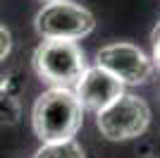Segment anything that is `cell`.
Here are the masks:
<instances>
[{
	"instance_id": "6da1fadb",
	"label": "cell",
	"mask_w": 160,
	"mask_h": 158,
	"mask_svg": "<svg viewBox=\"0 0 160 158\" xmlns=\"http://www.w3.org/2000/svg\"><path fill=\"white\" fill-rule=\"evenodd\" d=\"M31 122L36 137L43 144L74 139V134L81 129V122H84V108L79 105L72 89L50 86L33 103Z\"/></svg>"
},
{
	"instance_id": "7a4b0ae2",
	"label": "cell",
	"mask_w": 160,
	"mask_h": 158,
	"mask_svg": "<svg viewBox=\"0 0 160 158\" xmlns=\"http://www.w3.org/2000/svg\"><path fill=\"white\" fill-rule=\"evenodd\" d=\"M33 70L50 86L69 89L84 74L86 58L84 50L77 46V41L46 39L33 50Z\"/></svg>"
},
{
	"instance_id": "3957f363",
	"label": "cell",
	"mask_w": 160,
	"mask_h": 158,
	"mask_svg": "<svg viewBox=\"0 0 160 158\" xmlns=\"http://www.w3.org/2000/svg\"><path fill=\"white\" fill-rule=\"evenodd\" d=\"M96 125L100 134L110 141L141 137L151 125V108L143 98L134 93H122L100 113H96Z\"/></svg>"
},
{
	"instance_id": "277c9868",
	"label": "cell",
	"mask_w": 160,
	"mask_h": 158,
	"mask_svg": "<svg viewBox=\"0 0 160 158\" xmlns=\"http://www.w3.org/2000/svg\"><path fill=\"white\" fill-rule=\"evenodd\" d=\"M33 26L43 39L77 41L93 31L96 19L86 7L74 5L69 0H55L38 10Z\"/></svg>"
},
{
	"instance_id": "5b68a950",
	"label": "cell",
	"mask_w": 160,
	"mask_h": 158,
	"mask_svg": "<svg viewBox=\"0 0 160 158\" xmlns=\"http://www.w3.org/2000/svg\"><path fill=\"white\" fill-rule=\"evenodd\" d=\"M96 65L108 70V72L117 77L122 84H146L153 77V60L134 43H108L98 50L96 55Z\"/></svg>"
},
{
	"instance_id": "8992f818",
	"label": "cell",
	"mask_w": 160,
	"mask_h": 158,
	"mask_svg": "<svg viewBox=\"0 0 160 158\" xmlns=\"http://www.w3.org/2000/svg\"><path fill=\"white\" fill-rule=\"evenodd\" d=\"M122 93H124V84L98 65L86 67L79 82L74 84V96H77L79 105L91 113H100L115 98H120Z\"/></svg>"
},
{
	"instance_id": "52a82bcc",
	"label": "cell",
	"mask_w": 160,
	"mask_h": 158,
	"mask_svg": "<svg viewBox=\"0 0 160 158\" xmlns=\"http://www.w3.org/2000/svg\"><path fill=\"white\" fill-rule=\"evenodd\" d=\"M33 158H84V149H81L74 139H65V141H48L36 151Z\"/></svg>"
},
{
	"instance_id": "ba28073f",
	"label": "cell",
	"mask_w": 160,
	"mask_h": 158,
	"mask_svg": "<svg viewBox=\"0 0 160 158\" xmlns=\"http://www.w3.org/2000/svg\"><path fill=\"white\" fill-rule=\"evenodd\" d=\"M10 50H12V36H10V31L5 26L0 24V62L10 55Z\"/></svg>"
},
{
	"instance_id": "9c48e42d",
	"label": "cell",
	"mask_w": 160,
	"mask_h": 158,
	"mask_svg": "<svg viewBox=\"0 0 160 158\" xmlns=\"http://www.w3.org/2000/svg\"><path fill=\"white\" fill-rule=\"evenodd\" d=\"M151 41H153V55H151V60H153L155 70H160V22L155 24L153 34H151Z\"/></svg>"
},
{
	"instance_id": "30bf717a",
	"label": "cell",
	"mask_w": 160,
	"mask_h": 158,
	"mask_svg": "<svg viewBox=\"0 0 160 158\" xmlns=\"http://www.w3.org/2000/svg\"><path fill=\"white\" fill-rule=\"evenodd\" d=\"M43 3H55V0H43Z\"/></svg>"
}]
</instances>
